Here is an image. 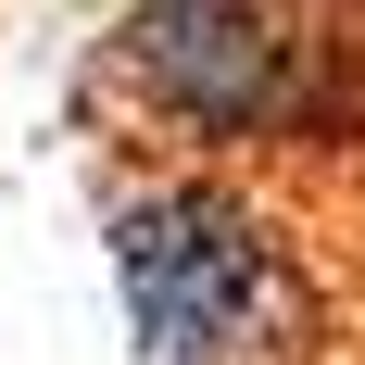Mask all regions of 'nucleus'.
Segmentation results:
<instances>
[{
	"instance_id": "obj_3",
	"label": "nucleus",
	"mask_w": 365,
	"mask_h": 365,
	"mask_svg": "<svg viewBox=\"0 0 365 365\" xmlns=\"http://www.w3.org/2000/svg\"><path fill=\"white\" fill-rule=\"evenodd\" d=\"M277 13H290V26H315V13H353V0H277Z\"/></svg>"
},
{
	"instance_id": "obj_1",
	"label": "nucleus",
	"mask_w": 365,
	"mask_h": 365,
	"mask_svg": "<svg viewBox=\"0 0 365 365\" xmlns=\"http://www.w3.org/2000/svg\"><path fill=\"white\" fill-rule=\"evenodd\" d=\"M101 264L139 365H328L315 240L240 164H113Z\"/></svg>"
},
{
	"instance_id": "obj_2",
	"label": "nucleus",
	"mask_w": 365,
	"mask_h": 365,
	"mask_svg": "<svg viewBox=\"0 0 365 365\" xmlns=\"http://www.w3.org/2000/svg\"><path fill=\"white\" fill-rule=\"evenodd\" d=\"M76 113L126 164H290L302 139V26L277 0H113L88 38Z\"/></svg>"
}]
</instances>
